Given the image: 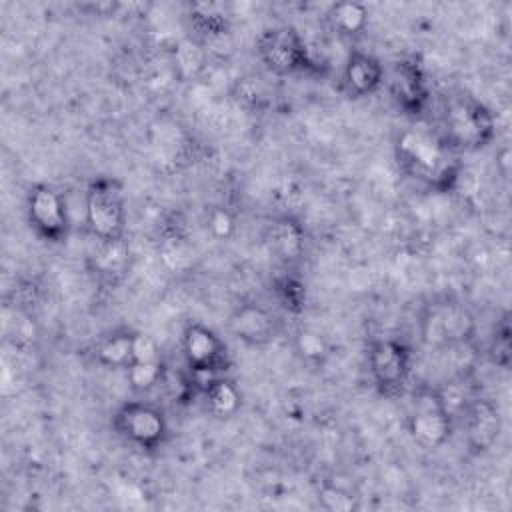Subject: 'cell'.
I'll list each match as a JSON object with an SVG mask.
<instances>
[{
    "mask_svg": "<svg viewBox=\"0 0 512 512\" xmlns=\"http://www.w3.org/2000/svg\"><path fill=\"white\" fill-rule=\"evenodd\" d=\"M396 156L410 176L432 188L446 190L458 178V164L450 154V146L424 130H404L396 142Z\"/></svg>",
    "mask_w": 512,
    "mask_h": 512,
    "instance_id": "1",
    "label": "cell"
},
{
    "mask_svg": "<svg viewBox=\"0 0 512 512\" xmlns=\"http://www.w3.org/2000/svg\"><path fill=\"white\" fill-rule=\"evenodd\" d=\"M84 216L90 232L102 242H118L126 224L120 188L106 178L94 180L84 196Z\"/></svg>",
    "mask_w": 512,
    "mask_h": 512,
    "instance_id": "2",
    "label": "cell"
},
{
    "mask_svg": "<svg viewBox=\"0 0 512 512\" xmlns=\"http://www.w3.org/2000/svg\"><path fill=\"white\" fill-rule=\"evenodd\" d=\"M494 132L492 114L470 98L452 100L444 112V142L460 148L484 146Z\"/></svg>",
    "mask_w": 512,
    "mask_h": 512,
    "instance_id": "3",
    "label": "cell"
},
{
    "mask_svg": "<svg viewBox=\"0 0 512 512\" xmlns=\"http://www.w3.org/2000/svg\"><path fill=\"white\" fill-rule=\"evenodd\" d=\"M258 54L276 74H290L310 66V52L304 38L290 26H276L258 38Z\"/></svg>",
    "mask_w": 512,
    "mask_h": 512,
    "instance_id": "4",
    "label": "cell"
},
{
    "mask_svg": "<svg viewBox=\"0 0 512 512\" xmlns=\"http://www.w3.org/2000/svg\"><path fill=\"white\" fill-rule=\"evenodd\" d=\"M26 212L30 226L46 240L58 242L68 232L66 200L52 186L36 184L26 198Z\"/></svg>",
    "mask_w": 512,
    "mask_h": 512,
    "instance_id": "5",
    "label": "cell"
},
{
    "mask_svg": "<svg viewBox=\"0 0 512 512\" xmlns=\"http://www.w3.org/2000/svg\"><path fill=\"white\" fill-rule=\"evenodd\" d=\"M408 428L414 440L424 448H438L450 436V410L442 396L426 392L414 400V410L408 418Z\"/></svg>",
    "mask_w": 512,
    "mask_h": 512,
    "instance_id": "6",
    "label": "cell"
},
{
    "mask_svg": "<svg viewBox=\"0 0 512 512\" xmlns=\"http://www.w3.org/2000/svg\"><path fill=\"white\" fill-rule=\"evenodd\" d=\"M118 430L140 448H156L166 432L162 412L150 404L130 402L116 414Z\"/></svg>",
    "mask_w": 512,
    "mask_h": 512,
    "instance_id": "7",
    "label": "cell"
},
{
    "mask_svg": "<svg viewBox=\"0 0 512 512\" xmlns=\"http://www.w3.org/2000/svg\"><path fill=\"white\" fill-rule=\"evenodd\" d=\"M368 366L374 382L384 390H396L410 372V352L396 340H378L368 352Z\"/></svg>",
    "mask_w": 512,
    "mask_h": 512,
    "instance_id": "8",
    "label": "cell"
},
{
    "mask_svg": "<svg viewBox=\"0 0 512 512\" xmlns=\"http://www.w3.org/2000/svg\"><path fill=\"white\" fill-rule=\"evenodd\" d=\"M182 346L184 356L196 374L214 376V372L220 370L224 364L226 348L222 340L202 324H190L186 328Z\"/></svg>",
    "mask_w": 512,
    "mask_h": 512,
    "instance_id": "9",
    "label": "cell"
},
{
    "mask_svg": "<svg viewBox=\"0 0 512 512\" xmlns=\"http://www.w3.org/2000/svg\"><path fill=\"white\" fill-rule=\"evenodd\" d=\"M230 330L246 344H264L274 334V318L258 304H244L230 316Z\"/></svg>",
    "mask_w": 512,
    "mask_h": 512,
    "instance_id": "10",
    "label": "cell"
},
{
    "mask_svg": "<svg viewBox=\"0 0 512 512\" xmlns=\"http://www.w3.org/2000/svg\"><path fill=\"white\" fill-rule=\"evenodd\" d=\"M390 88L394 98L404 110L418 112L426 102V86L422 72L414 62H398L390 76Z\"/></svg>",
    "mask_w": 512,
    "mask_h": 512,
    "instance_id": "11",
    "label": "cell"
},
{
    "mask_svg": "<svg viewBox=\"0 0 512 512\" xmlns=\"http://www.w3.org/2000/svg\"><path fill=\"white\" fill-rule=\"evenodd\" d=\"M468 444L474 450L490 448L500 434V416L498 410L488 400H478L468 408L466 418Z\"/></svg>",
    "mask_w": 512,
    "mask_h": 512,
    "instance_id": "12",
    "label": "cell"
},
{
    "mask_svg": "<svg viewBox=\"0 0 512 512\" xmlns=\"http://www.w3.org/2000/svg\"><path fill=\"white\" fill-rule=\"evenodd\" d=\"M344 86L352 96H366L382 82V66L364 52H352L344 66Z\"/></svg>",
    "mask_w": 512,
    "mask_h": 512,
    "instance_id": "13",
    "label": "cell"
},
{
    "mask_svg": "<svg viewBox=\"0 0 512 512\" xmlns=\"http://www.w3.org/2000/svg\"><path fill=\"white\" fill-rule=\"evenodd\" d=\"M330 26L344 36L360 34L368 24V8L360 2H338L328 12Z\"/></svg>",
    "mask_w": 512,
    "mask_h": 512,
    "instance_id": "14",
    "label": "cell"
},
{
    "mask_svg": "<svg viewBox=\"0 0 512 512\" xmlns=\"http://www.w3.org/2000/svg\"><path fill=\"white\" fill-rule=\"evenodd\" d=\"M204 396H206V404L208 408L216 414V416H230L238 410L240 406V392L236 390V386L224 378H210L204 384Z\"/></svg>",
    "mask_w": 512,
    "mask_h": 512,
    "instance_id": "15",
    "label": "cell"
},
{
    "mask_svg": "<svg viewBox=\"0 0 512 512\" xmlns=\"http://www.w3.org/2000/svg\"><path fill=\"white\" fill-rule=\"evenodd\" d=\"M98 358L106 366H128L132 362V334L116 332L102 340L98 346Z\"/></svg>",
    "mask_w": 512,
    "mask_h": 512,
    "instance_id": "16",
    "label": "cell"
},
{
    "mask_svg": "<svg viewBox=\"0 0 512 512\" xmlns=\"http://www.w3.org/2000/svg\"><path fill=\"white\" fill-rule=\"evenodd\" d=\"M270 242H272V248L280 252L282 258H292L302 248V234L294 222L282 220L272 226Z\"/></svg>",
    "mask_w": 512,
    "mask_h": 512,
    "instance_id": "17",
    "label": "cell"
},
{
    "mask_svg": "<svg viewBox=\"0 0 512 512\" xmlns=\"http://www.w3.org/2000/svg\"><path fill=\"white\" fill-rule=\"evenodd\" d=\"M126 368H128V380H130L134 390H150L162 378V364H160V360L130 362Z\"/></svg>",
    "mask_w": 512,
    "mask_h": 512,
    "instance_id": "18",
    "label": "cell"
},
{
    "mask_svg": "<svg viewBox=\"0 0 512 512\" xmlns=\"http://www.w3.org/2000/svg\"><path fill=\"white\" fill-rule=\"evenodd\" d=\"M296 346L308 360H322L326 356V342L312 330H300L296 336Z\"/></svg>",
    "mask_w": 512,
    "mask_h": 512,
    "instance_id": "19",
    "label": "cell"
},
{
    "mask_svg": "<svg viewBox=\"0 0 512 512\" xmlns=\"http://www.w3.org/2000/svg\"><path fill=\"white\" fill-rule=\"evenodd\" d=\"M158 360L156 342L146 334H132V362Z\"/></svg>",
    "mask_w": 512,
    "mask_h": 512,
    "instance_id": "20",
    "label": "cell"
},
{
    "mask_svg": "<svg viewBox=\"0 0 512 512\" xmlns=\"http://www.w3.org/2000/svg\"><path fill=\"white\" fill-rule=\"evenodd\" d=\"M210 230L214 232V236L218 238H228L234 230V220L232 216L228 214V210H222V208H216L212 214H210Z\"/></svg>",
    "mask_w": 512,
    "mask_h": 512,
    "instance_id": "21",
    "label": "cell"
},
{
    "mask_svg": "<svg viewBox=\"0 0 512 512\" xmlns=\"http://www.w3.org/2000/svg\"><path fill=\"white\" fill-rule=\"evenodd\" d=\"M280 294H282V300L286 302V306H300L302 300H304V288L300 282L292 280V278H286L282 282V288H280Z\"/></svg>",
    "mask_w": 512,
    "mask_h": 512,
    "instance_id": "22",
    "label": "cell"
}]
</instances>
